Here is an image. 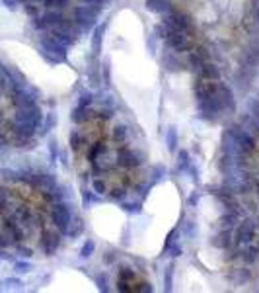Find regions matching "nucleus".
Here are the masks:
<instances>
[{
	"label": "nucleus",
	"instance_id": "nucleus-3",
	"mask_svg": "<svg viewBox=\"0 0 259 293\" xmlns=\"http://www.w3.org/2000/svg\"><path fill=\"white\" fill-rule=\"evenodd\" d=\"M180 10L205 41L218 45L244 29L250 0H180Z\"/></svg>",
	"mask_w": 259,
	"mask_h": 293
},
{
	"label": "nucleus",
	"instance_id": "nucleus-2",
	"mask_svg": "<svg viewBox=\"0 0 259 293\" xmlns=\"http://www.w3.org/2000/svg\"><path fill=\"white\" fill-rule=\"evenodd\" d=\"M63 231V213L55 197L37 182L26 180V190L0 188V244L14 246L24 256L53 250Z\"/></svg>",
	"mask_w": 259,
	"mask_h": 293
},
{
	"label": "nucleus",
	"instance_id": "nucleus-1",
	"mask_svg": "<svg viewBox=\"0 0 259 293\" xmlns=\"http://www.w3.org/2000/svg\"><path fill=\"white\" fill-rule=\"evenodd\" d=\"M70 143L78 174L94 192L119 197L138 184L143 155L117 114L88 107L72 129Z\"/></svg>",
	"mask_w": 259,
	"mask_h": 293
},
{
	"label": "nucleus",
	"instance_id": "nucleus-4",
	"mask_svg": "<svg viewBox=\"0 0 259 293\" xmlns=\"http://www.w3.org/2000/svg\"><path fill=\"white\" fill-rule=\"evenodd\" d=\"M246 168H248V176L251 178V184H253V188H255V192L259 195V125L255 129V133H253V139H251Z\"/></svg>",
	"mask_w": 259,
	"mask_h": 293
}]
</instances>
